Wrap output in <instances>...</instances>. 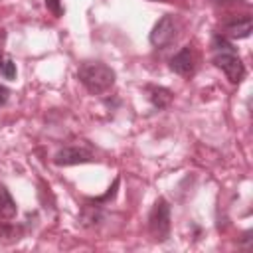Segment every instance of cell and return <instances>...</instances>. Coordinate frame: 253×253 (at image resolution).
I'll use <instances>...</instances> for the list:
<instances>
[{
  "instance_id": "1",
  "label": "cell",
  "mask_w": 253,
  "mask_h": 253,
  "mask_svg": "<svg viewBox=\"0 0 253 253\" xmlns=\"http://www.w3.org/2000/svg\"><path fill=\"white\" fill-rule=\"evenodd\" d=\"M77 79L81 81V85L93 93V95H103L107 93L113 85H115V71L111 65L103 63V61H83L77 67Z\"/></svg>"
},
{
  "instance_id": "2",
  "label": "cell",
  "mask_w": 253,
  "mask_h": 253,
  "mask_svg": "<svg viewBox=\"0 0 253 253\" xmlns=\"http://www.w3.org/2000/svg\"><path fill=\"white\" fill-rule=\"evenodd\" d=\"M170 204L166 198H158L148 213V231L154 241H166L170 237Z\"/></svg>"
},
{
  "instance_id": "3",
  "label": "cell",
  "mask_w": 253,
  "mask_h": 253,
  "mask_svg": "<svg viewBox=\"0 0 253 253\" xmlns=\"http://www.w3.org/2000/svg\"><path fill=\"white\" fill-rule=\"evenodd\" d=\"M213 65L217 69H221L231 83H239L245 77V65L241 63L235 47L223 49V51H213Z\"/></svg>"
},
{
  "instance_id": "4",
  "label": "cell",
  "mask_w": 253,
  "mask_h": 253,
  "mask_svg": "<svg viewBox=\"0 0 253 253\" xmlns=\"http://www.w3.org/2000/svg\"><path fill=\"white\" fill-rule=\"evenodd\" d=\"M176 36H178V24H176L174 16L166 14V16H162V18L154 24V28H152L148 40H150V43H152L154 47L164 49V47H168V45L176 40Z\"/></svg>"
},
{
  "instance_id": "5",
  "label": "cell",
  "mask_w": 253,
  "mask_h": 253,
  "mask_svg": "<svg viewBox=\"0 0 253 253\" xmlns=\"http://www.w3.org/2000/svg\"><path fill=\"white\" fill-rule=\"evenodd\" d=\"M93 160H95L93 152L85 146H63L53 156V162L57 166H75V164H85Z\"/></svg>"
},
{
  "instance_id": "6",
  "label": "cell",
  "mask_w": 253,
  "mask_h": 253,
  "mask_svg": "<svg viewBox=\"0 0 253 253\" xmlns=\"http://www.w3.org/2000/svg\"><path fill=\"white\" fill-rule=\"evenodd\" d=\"M194 61H196V59H194V51H192L190 45H186V47H182L178 53L172 55V59H170V69H172L174 73L182 75V77H190V75L194 73V67H196Z\"/></svg>"
},
{
  "instance_id": "7",
  "label": "cell",
  "mask_w": 253,
  "mask_h": 253,
  "mask_svg": "<svg viewBox=\"0 0 253 253\" xmlns=\"http://www.w3.org/2000/svg\"><path fill=\"white\" fill-rule=\"evenodd\" d=\"M251 28H253V22H251V16L249 14H243V16H237L233 20H229L225 24V38L227 40H243V38H249L251 36Z\"/></svg>"
},
{
  "instance_id": "8",
  "label": "cell",
  "mask_w": 253,
  "mask_h": 253,
  "mask_svg": "<svg viewBox=\"0 0 253 253\" xmlns=\"http://www.w3.org/2000/svg\"><path fill=\"white\" fill-rule=\"evenodd\" d=\"M144 93H146V97L154 109H166L174 99V93L166 87H160V85H146Z\"/></svg>"
},
{
  "instance_id": "9",
  "label": "cell",
  "mask_w": 253,
  "mask_h": 253,
  "mask_svg": "<svg viewBox=\"0 0 253 253\" xmlns=\"http://www.w3.org/2000/svg\"><path fill=\"white\" fill-rule=\"evenodd\" d=\"M16 213H18V208L14 198L10 196L6 186H0V221H10L16 217Z\"/></svg>"
},
{
  "instance_id": "10",
  "label": "cell",
  "mask_w": 253,
  "mask_h": 253,
  "mask_svg": "<svg viewBox=\"0 0 253 253\" xmlns=\"http://www.w3.org/2000/svg\"><path fill=\"white\" fill-rule=\"evenodd\" d=\"M0 75L2 77H6V79H16V63L10 59V57H6V61H4V67H2V71H0Z\"/></svg>"
},
{
  "instance_id": "11",
  "label": "cell",
  "mask_w": 253,
  "mask_h": 253,
  "mask_svg": "<svg viewBox=\"0 0 253 253\" xmlns=\"http://www.w3.org/2000/svg\"><path fill=\"white\" fill-rule=\"evenodd\" d=\"M45 8L53 14V16H63V6H61V0H45Z\"/></svg>"
},
{
  "instance_id": "12",
  "label": "cell",
  "mask_w": 253,
  "mask_h": 253,
  "mask_svg": "<svg viewBox=\"0 0 253 253\" xmlns=\"http://www.w3.org/2000/svg\"><path fill=\"white\" fill-rule=\"evenodd\" d=\"M8 97H10V89L4 87V85H0V107L8 103Z\"/></svg>"
},
{
  "instance_id": "13",
  "label": "cell",
  "mask_w": 253,
  "mask_h": 253,
  "mask_svg": "<svg viewBox=\"0 0 253 253\" xmlns=\"http://www.w3.org/2000/svg\"><path fill=\"white\" fill-rule=\"evenodd\" d=\"M215 4H219V6H227V4H235V2H239V0H213Z\"/></svg>"
},
{
  "instance_id": "14",
  "label": "cell",
  "mask_w": 253,
  "mask_h": 253,
  "mask_svg": "<svg viewBox=\"0 0 253 253\" xmlns=\"http://www.w3.org/2000/svg\"><path fill=\"white\" fill-rule=\"evenodd\" d=\"M4 61H6V57H4L2 51H0V71H2V67H4Z\"/></svg>"
}]
</instances>
